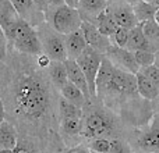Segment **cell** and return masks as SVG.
<instances>
[{
	"instance_id": "obj_1",
	"label": "cell",
	"mask_w": 159,
	"mask_h": 153,
	"mask_svg": "<svg viewBox=\"0 0 159 153\" xmlns=\"http://www.w3.org/2000/svg\"><path fill=\"white\" fill-rule=\"evenodd\" d=\"M16 100L20 111L30 117H38L46 109L48 93L38 81L34 78H25L18 85Z\"/></svg>"
},
{
	"instance_id": "obj_2",
	"label": "cell",
	"mask_w": 159,
	"mask_h": 153,
	"mask_svg": "<svg viewBox=\"0 0 159 153\" xmlns=\"http://www.w3.org/2000/svg\"><path fill=\"white\" fill-rule=\"evenodd\" d=\"M45 22L59 35H67L81 27V17L77 8L69 7L66 4L48 7L45 11Z\"/></svg>"
},
{
	"instance_id": "obj_3",
	"label": "cell",
	"mask_w": 159,
	"mask_h": 153,
	"mask_svg": "<svg viewBox=\"0 0 159 153\" xmlns=\"http://www.w3.org/2000/svg\"><path fill=\"white\" fill-rule=\"evenodd\" d=\"M8 41L13 42L14 47L21 53H25V55H42V45L35 28L27 24L24 20L18 21V24L16 25Z\"/></svg>"
},
{
	"instance_id": "obj_4",
	"label": "cell",
	"mask_w": 159,
	"mask_h": 153,
	"mask_svg": "<svg viewBox=\"0 0 159 153\" xmlns=\"http://www.w3.org/2000/svg\"><path fill=\"white\" fill-rule=\"evenodd\" d=\"M38 38L42 45V52L50 59V61L67 60V52L63 42V36L52 29L46 22L39 25Z\"/></svg>"
},
{
	"instance_id": "obj_5",
	"label": "cell",
	"mask_w": 159,
	"mask_h": 153,
	"mask_svg": "<svg viewBox=\"0 0 159 153\" xmlns=\"http://www.w3.org/2000/svg\"><path fill=\"white\" fill-rule=\"evenodd\" d=\"M102 59H103V55H101L99 52L93 50L92 47H89V46L85 47L84 52L75 59V63L78 64V67L81 68L85 79H87L91 98H95L96 96L95 79H96V74H98V70H99V66H101Z\"/></svg>"
},
{
	"instance_id": "obj_6",
	"label": "cell",
	"mask_w": 159,
	"mask_h": 153,
	"mask_svg": "<svg viewBox=\"0 0 159 153\" xmlns=\"http://www.w3.org/2000/svg\"><path fill=\"white\" fill-rule=\"evenodd\" d=\"M103 56L116 68L121 70V71L130 72V74H137L140 71V67L134 59V53L127 50L126 47H117L115 45H109Z\"/></svg>"
},
{
	"instance_id": "obj_7",
	"label": "cell",
	"mask_w": 159,
	"mask_h": 153,
	"mask_svg": "<svg viewBox=\"0 0 159 153\" xmlns=\"http://www.w3.org/2000/svg\"><path fill=\"white\" fill-rule=\"evenodd\" d=\"M105 93H115V95H134V93H138L135 74H130V72L115 68L113 76Z\"/></svg>"
},
{
	"instance_id": "obj_8",
	"label": "cell",
	"mask_w": 159,
	"mask_h": 153,
	"mask_svg": "<svg viewBox=\"0 0 159 153\" xmlns=\"http://www.w3.org/2000/svg\"><path fill=\"white\" fill-rule=\"evenodd\" d=\"M13 4L14 10L17 11V14L20 15V18L24 20L27 24H30L31 27H39L41 24L45 22V14L43 11H41L32 0H10Z\"/></svg>"
},
{
	"instance_id": "obj_9",
	"label": "cell",
	"mask_w": 159,
	"mask_h": 153,
	"mask_svg": "<svg viewBox=\"0 0 159 153\" xmlns=\"http://www.w3.org/2000/svg\"><path fill=\"white\" fill-rule=\"evenodd\" d=\"M107 8H109L110 15L113 17L115 22L117 24V27L126 28V29H131L135 25L140 24L134 15L133 6L129 4L127 2L112 3V4H107Z\"/></svg>"
},
{
	"instance_id": "obj_10",
	"label": "cell",
	"mask_w": 159,
	"mask_h": 153,
	"mask_svg": "<svg viewBox=\"0 0 159 153\" xmlns=\"http://www.w3.org/2000/svg\"><path fill=\"white\" fill-rule=\"evenodd\" d=\"M80 31H81L82 35H84V39H85V42H87V46L92 47L93 50L99 52L101 55H105L106 49L110 45V41L107 36L102 35L95 25L91 24V22H87V21L81 22Z\"/></svg>"
},
{
	"instance_id": "obj_11",
	"label": "cell",
	"mask_w": 159,
	"mask_h": 153,
	"mask_svg": "<svg viewBox=\"0 0 159 153\" xmlns=\"http://www.w3.org/2000/svg\"><path fill=\"white\" fill-rule=\"evenodd\" d=\"M20 20L21 18L17 14V11L14 10L10 0H0V25H2L6 36H7V41Z\"/></svg>"
},
{
	"instance_id": "obj_12",
	"label": "cell",
	"mask_w": 159,
	"mask_h": 153,
	"mask_svg": "<svg viewBox=\"0 0 159 153\" xmlns=\"http://www.w3.org/2000/svg\"><path fill=\"white\" fill-rule=\"evenodd\" d=\"M109 129V121L103 116L98 114V113H92V114L87 116V118H85V128L82 129V134L85 137L91 138H101V135H105Z\"/></svg>"
},
{
	"instance_id": "obj_13",
	"label": "cell",
	"mask_w": 159,
	"mask_h": 153,
	"mask_svg": "<svg viewBox=\"0 0 159 153\" xmlns=\"http://www.w3.org/2000/svg\"><path fill=\"white\" fill-rule=\"evenodd\" d=\"M107 7L106 0H78V13L82 21L93 24L96 17Z\"/></svg>"
},
{
	"instance_id": "obj_14",
	"label": "cell",
	"mask_w": 159,
	"mask_h": 153,
	"mask_svg": "<svg viewBox=\"0 0 159 153\" xmlns=\"http://www.w3.org/2000/svg\"><path fill=\"white\" fill-rule=\"evenodd\" d=\"M64 63V67H66V71H67V79H69L71 84H74L75 86L84 93L85 99L89 100L91 98V93H89V89H88V84H87V79H85L84 74H82L81 68L78 67V64L75 63V60H67L63 61Z\"/></svg>"
},
{
	"instance_id": "obj_15",
	"label": "cell",
	"mask_w": 159,
	"mask_h": 153,
	"mask_svg": "<svg viewBox=\"0 0 159 153\" xmlns=\"http://www.w3.org/2000/svg\"><path fill=\"white\" fill-rule=\"evenodd\" d=\"M61 36H63V42H64V46H66L67 59L75 60V59L84 52L85 47H87V42H85L82 32L78 29L71 33L61 35Z\"/></svg>"
},
{
	"instance_id": "obj_16",
	"label": "cell",
	"mask_w": 159,
	"mask_h": 153,
	"mask_svg": "<svg viewBox=\"0 0 159 153\" xmlns=\"http://www.w3.org/2000/svg\"><path fill=\"white\" fill-rule=\"evenodd\" d=\"M116 67L107 60L103 56L101 61V66H99L98 74H96V79H95V85H96V96H102L106 90L107 85H109L110 79L113 76V72H115Z\"/></svg>"
},
{
	"instance_id": "obj_17",
	"label": "cell",
	"mask_w": 159,
	"mask_h": 153,
	"mask_svg": "<svg viewBox=\"0 0 159 153\" xmlns=\"http://www.w3.org/2000/svg\"><path fill=\"white\" fill-rule=\"evenodd\" d=\"M126 49L130 50V52H137V50H151V52H154L151 45L148 43V41L144 36L143 24L141 22L129 31V41H127Z\"/></svg>"
},
{
	"instance_id": "obj_18",
	"label": "cell",
	"mask_w": 159,
	"mask_h": 153,
	"mask_svg": "<svg viewBox=\"0 0 159 153\" xmlns=\"http://www.w3.org/2000/svg\"><path fill=\"white\" fill-rule=\"evenodd\" d=\"M135 81H137V92L140 96L147 100H155L158 98L159 89L141 71L135 74Z\"/></svg>"
},
{
	"instance_id": "obj_19",
	"label": "cell",
	"mask_w": 159,
	"mask_h": 153,
	"mask_svg": "<svg viewBox=\"0 0 159 153\" xmlns=\"http://www.w3.org/2000/svg\"><path fill=\"white\" fill-rule=\"evenodd\" d=\"M93 25L98 28V31L102 33V35L107 36V38H109L110 35H113V32L119 28L117 24L115 22V20H113V17L110 15V11H109L107 7L105 8L98 17H96Z\"/></svg>"
},
{
	"instance_id": "obj_20",
	"label": "cell",
	"mask_w": 159,
	"mask_h": 153,
	"mask_svg": "<svg viewBox=\"0 0 159 153\" xmlns=\"http://www.w3.org/2000/svg\"><path fill=\"white\" fill-rule=\"evenodd\" d=\"M60 90H61V96H63L67 102L75 104V106L80 107V109L88 102L87 99H85L84 93H82L74 84H71L70 81H67L66 84L60 88Z\"/></svg>"
},
{
	"instance_id": "obj_21",
	"label": "cell",
	"mask_w": 159,
	"mask_h": 153,
	"mask_svg": "<svg viewBox=\"0 0 159 153\" xmlns=\"http://www.w3.org/2000/svg\"><path fill=\"white\" fill-rule=\"evenodd\" d=\"M17 146L16 128L7 121L0 124V151L3 149H14Z\"/></svg>"
},
{
	"instance_id": "obj_22",
	"label": "cell",
	"mask_w": 159,
	"mask_h": 153,
	"mask_svg": "<svg viewBox=\"0 0 159 153\" xmlns=\"http://www.w3.org/2000/svg\"><path fill=\"white\" fill-rule=\"evenodd\" d=\"M158 8L159 7H157L155 4H152V3H149V2H145V0H141L137 4L133 6V11H134V15L138 22H145V21L154 20Z\"/></svg>"
},
{
	"instance_id": "obj_23",
	"label": "cell",
	"mask_w": 159,
	"mask_h": 153,
	"mask_svg": "<svg viewBox=\"0 0 159 153\" xmlns=\"http://www.w3.org/2000/svg\"><path fill=\"white\" fill-rule=\"evenodd\" d=\"M141 24H143V32L145 39L151 45L152 50L158 52L159 50V25L155 22V20L141 22Z\"/></svg>"
},
{
	"instance_id": "obj_24",
	"label": "cell",
	"mask_w": 159,
	"mask_h": 153,
	"mask_svg": "<svg viewBox=\"0 0 159 153\" xmlns=\"http://www.w3.org/2000/svg\"><path fill=\"white\" fill-rule=\"evenodd\" d=\"M49 74H50V78H52L53 85H56L57 88H61L69 81L67 79V71H66V67H64L63 61H50Z\"/></svg>"
},
{
	"instance_id": "obj_25",
	"label": "cell",
	"mask_w": 159,
	"mask_h": 153,
	"mask_svg": "<svg viewBox=\"0 0 159 153\" xmlns=\"http://www.w3.org/2000/svg\"><path fill=\"white\" fill-rule=\"evenodd\" d=\"M140 143L147 151H159V128L147 132L140 139Z\"/></svg>"
},
{
	"instance_id": "obj_26",
	"label": "cell",
	"mask_w": 159,
	"mask_h": 153,
	"mask_svg": "<svg viewBox=\"0 0 159 153\" xmlns=\"http://www.w3.org/2000/svg\"><path fill=\"white\" fill-rule=\"evenodd\" d=\"M60 114L63 118H81L82 111L80 107L70 103V102H67L63 98L60 100Z\"/></svg>"
},
{
	"instance_id": "obj_27",
	"label": "cell",
	"mask_w": 159,
	"mask_h": 153,
	"mask_svg": "<svg viewBox=\"0 0 159 153\" xmlns=\"http://www.w3.org/2000/svg\"><path fill=\"white\" fill-rule=\"evenodd\" d=\"M133 53H134V59L140 68H144V67H148L154 64L155 53L151 52V50H137V52H133Z\"/></svg>"
},
{
	"instance_id": "obj_28",
	"label": "cell",
	"mask_w": 159,
	"mask_h": 153,
	"mask_svg": "<svg viewBox=\"0 0 159 153\" xmlns=\"http://www.w3.org/2000/svg\"><path fill=\"white\" fill-rule=\"evenodd\" d=\"M129 31L130 29L119 27L117 29L113 32V35L109 36L110 45H115V46H117V47H126L127 41H129Z\"/></svg>"
},
{
	"instance_id": "obj_29",
	"label": "cell",
	"mask_w": 159,
	"mask_h": 153,
	"mask_svg": "<svg viewBox=\"0 0 159 153\" xmlns=\"http://www.w3.org/2000/svg\"><path fill=\"white\" fill-rule=\"evenodd\" d=\"M61 128L69 135H77L82 131V121L81 118H63Z\"/></svg>"
},
{
	"instance_id": "obj_30",
	"label": "cell",
	"mask_w": 159,
	"mask_h": 153,
	"mask_svg": "<svg viewBox=\"0 0 159 153\" xmlns=\"http://www.w3.org/2000/svg\"><path fill=\"white\" fill-rule=\"evenodd\" d=\"M91 152H98V153H109L110 149V141L106 138H93L89 143Z\"/></svg>"
},
{
	"instance_id": "obj_31",
	"label": "cell",
	"mask_w": 159,
	"mask_h": 153,
	"mask_svg": "<svg viewBox=\"0 0 159 153\" xmlns=\"http://www.w3.org/2000/svg\"><path fill=\"white\" fill-rule=\"evenodd\" d=\"M140 71L143 72L152 84L159 89V68L157 66H148V67H144V68H140Z\"/></svg>"
},
{
	"instance_id": "obj_32",
	"label": "cell",
	"mask_w": 159,
	"mask_h": 153,
	"mask_svg": "<svg viewBox=\"0 0 159 153\" xmlns=\"http://www.w3.org/2000/svg\"><path fill=\"white\" fill-rule=\"evenodd\" d=\"M109 153H131V149L124 141L121 139H112L110 141Z\"/></svg>"
},
{
	"instance_id": "obj_33",
	"label": "cell",
	"mask_w": 159,
	"mask_h": 153,
	"mask_svg": "<svg viewBox=\"0 0 159 153\" xmlns=\"http://www.w3.org/2000/svg\"><path fill=\"white\" fill-rule=\"evenodd\" d=\"M7 42H8L7 41V36H6L4 31H3L2 25H0V47L6 50V47H7Z\"/></svg>"
},
{
	"instance_id": "obj_34",
	"label": "cell",
	"mask_w": 159,
	"mask_h": 153,
	"mask_svg": "<svg viewBox=\"0 0 159 153\" xmlns=\"http://www.w3.org/2000/svg\"><path fill=\"white\" fill-rule=\"evenodd\" d=\"M32 2H34V4H35L41 11H43V13L46 11V8H48L46 0H32Z\"/></svg>"
},
{
	"instance_id": "obj_35",
	"label": "cell",
	"mask_w": 159,
	"mask_h": 153,
	"mask_svg": "<svg viewBox=\"0 0 159 153\" xmlns=\"http://www.w3.org/2000/svg\"><path fill=\"white\" fill-rule=\"evenodd\" d=\"M48 7H55V6H61L64 4L63 0H46Z\"/></svg>"
},
{
	"instance_id": "obj_36",
	"label": "cell",
	"mask_w": 159,
	"mask_h": 153,
	"mask_svg": "<svg viewBox=\"0 0 159 153\" xmlns=\"http://www.w3.org/2000/svg\"><path fill=\"white\" fill-rule=\"evenodd\" d=\"M6 121V113H4V106H3V102L2 98H0V124Z\"/></svg>"
},
{
	"instance_id": "obj_37",
	"label": "cell",
	"mask_w": 159,
	"mask_h": 153,
	"mask_svg": "<svg viewBox=\"0 0 159 153\" xmlns=\"http://www.w3.org/2000/svg\"><path fill=\"white\" fill-rule=\"evenodd\" d=\"M63 3L69 7H73V8H77L78 7V0H63Z\"/></svg>"
},
{
	"instance_id": "obj_38",
	"label": "cell",
	"mask_w": 159,
	"mask_h": 153,
	"mask_svg": "<svg viewBox=\"0 0 159 153\" xmlns=\"http://www.w3.org/2000/svg\"><path fill=\"white\" fill-rule=\"evenodd\" d=\"M13 151H14V153H30V152L27 151V149H24V148H17V146L13 149Z\"/></svg>"
},
{
	"instance_id": "obj_39",
	"label": "cell",
	"mask_w": 159,
	"mask_h": 153,
	"mask_svg": "<svg viewBox=\"0 0 159 153\" xmlns=\"http://www.w3.org/2000/svg\"><path fill=\"white\" fill-rule=\"evenodd\" d=\"M154 66H157L159 68V50L155 52V61H154Z\"/></svg>"
},
{
	"instance_id": "obj_40",
	"label": "cell",
	"mask_w": 159,
	"mask_h": 153,
	"mask_svg": "<svg viewBox=\"0 0 159 153\" xmlns=\"http://www.w3.org/2000/svg\"><path fill=\"white\" fill-rule=\"evenodd\" d=\"M4 59H6V50L0 47V61H2V60H4Z\"/></svg>"
},
{
	"instance_id": "obj_41",
	"label": "cell",
	"mask_w": 159,
	"mask_h": 153,
	"mask_svg": "<svg viewBox=\"0 0 159 153\" xmlns=\"http://www.w3.org/2000/svg\"><path fill=\"white\" fill-rule=\"evenodd\" d=\"M129 4H131V6H134V4H137L138 2H141V0H126Z\"/></svg>"
},
{
	"instance_id": "obj_42",
	"label": "cell",
	"mask_w": 159,
	"mask_h": 153,
	"mask_svg": "<svg viewBox=\"0 0 159 153\" xmlns=\"http://www.w3.org/2000/svg\"><path fill=\"white\" fill-rule=\"evenodd\" d=\"M154 20H155V22L159 25V8H158V11H157V14H155V17H154Z\"/></svg>"
},
{
	"instance_id": "obj_43",
	"label": "cell",
	"mask_w": 159,
	"mask_h": 153,
	"mask_svg": "<svg viewBox=\"0 0 159 153\" xmlns=\"http://www.w3.org/2000/svg\"><path fill=\"white\" fill-rule=\"evenodd\" d=\"M145 2H149V3H152V4H155L157 7H159V0H145Z\"/></svg>"
},
{
	"instance_id": "obj_44",
	"label": "cell",
	"mask_w": 159,
	"mask_h": 153,
	"mask_svg": "<svg viewBox=\"0 0 159 153\" xmlns=\"http://www.w3.org/2000/svg\"><path fill=\"white\" fill-rule=\"evenodd\" d=\"M0 153H14L13 149H3V151H0Z\"/></svg>"
},
{
	"instance_id": "obj_45",
	"label": "cell",
	"mask_w": 159,
	"mask_h": 153,
	"mask_svg": "<svg viewBox=\"0 0 159 153\" xmlns=\"http://www.w3.org/2000/svg\"><path fill=\"white\" fill-rule=\"evenodd\" d=\"M107 4H112V3H117V2H126V0H106Z\"/></svg>"
},
{
	"instance_id": "obj_46",
	"label": "cell",
	"mask_w": 159,
	"mask_h": 153,
	"mask_svg": "<svg viewBox=\"0 0 159 153\" xmlns=\"http://www.w3.org/2000/svg\"><path fill=\"white\" fill-rule=\"evenodd\" d=\"M155 100H158V103H159V95H158V98H157V99H155Z\"/></svg>"
},
{
	"instance_id": "obj_47",
	"label": "cell",
	"mask_w": 159,
	"mask_h": 153,
	"mask_svg": "<svg viewBox=\"0 0 159 153\" xmlns=\"http://www.w3.org/2000/svg\"><path fill=\"white\" fill-rule=\"evenodd\" d=\"M91 153H98V152H91Z\"/></svg>"
}]
</instances>
